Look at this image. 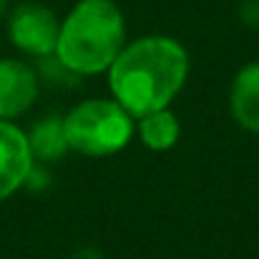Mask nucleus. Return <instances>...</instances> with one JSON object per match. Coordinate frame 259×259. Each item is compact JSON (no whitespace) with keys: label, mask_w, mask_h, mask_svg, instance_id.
<instances>
[{"label":"nucleus","mask_w":259,"mask_h":259,"mask_svg":"<svg viewBox=\"0 0 259 259\" xmlns=\"http://www.w3.org/2000/svg\"><path fill=\"white\" fill-rule=\"evenodd\" d=\"M189 73V56L181 43L166 35H146L123 46L108 68L113 101L141 118L161 111L181 91Z\"/></svg>","instance_id":"obj_1"},{"label":"nucleus","mask_w":259,"mask_h":259,"mask_svg":"<svg viewBox=\"0 0 259 259\" xmlns=\"http://www.w3.org/2000/svg\"><path fill=\"white\" fill-rule=\"evenodd\" d=\"M126 40V20L113 0H78L63 18L56 58L73 73L108 71Z\"/></svg>","instance_id":"obj_2"},{"label":"nucleus","mask_w":259,"mask_h":259,"mask_svg":"<svg viewBox=\"0 0 259 259\" xmlns=\"http://www.w3.org/2000/svg\"><path fill=\"white\" fill-rule=\"evenodd\" d=\"M68 149L83 156H111L121 151L134 136V116L116 101L93 98L78 103L66 118Z\"/></svg>","instance_id":"obj_3"},{"label":"nucleus","mask_w":259,"mask_h":259,"mask_svg":"<svg viewBox=\"0 0 259 259\" xmlns=\"http://www.w3.org/2000/svg\"><path fill=\"white\" fill-rule=\"evenodd\" d=\"M5 20H8V38L18 51L35 58H46L56 53L61 20L48 5L23 0L8 10Z\"/></svg>","instance_id":"obj_4"},{"label":"nucleus","mask_w":259,"mask_h":259,"mask_svg":"<svg viewBox=\"0 0 259 259\" xmlns=\"http://www.w3.org/2000/svg\"><path fill=\"white\" fill-rule=\"evenodd\" d=\"M33 164L35 159L25 131H20L13 121L0 118V201L25 186Z\"/></svg>","instance_id":"obj_5"},{"label":"nucleus","mask_w":259,"mask_h":259,"mask_svg":"<svg viewBox=\"0 0 259 259\" xmlns=\"http://www.w3.org/2000/svg\"><path fill=\"white\" fill-rule=\"evenodd\" d=\"M38 98L35 71L18 58H0V118L23 116Z\"/></svg>","instance_id":"obj_6"},{"label":"nucleus","mask_w":259,"mask_h":259,"mask_svg":"<svg viewBox=\"0 0 259 259\" xmlns=\"http://www.w3.org/2000/svg\"><path fill=\"white\" fill-rule=\"evenodd\" d=\"M229 108L239 126L259 134V63L244 66L229 91Z\"/></svg>","instance_id":"obj_7"},{"label":"nucleus","mask_w":259,"mask_h":259,"mask_svg":"<svg viewBox=\"0 0 259 259\" xmlns=\"http://www.w3.org/2000/svg\"><path fill=\"white\" fill-rule=\"evenodd\" d=\"M25 136H28V144H30V151H33L35 161H58L68 151L63 118L56 116V113H48V116L38 118Z\"/></svg>","instance_id":"obj_8"},{"label":"nucleus","mask_w":259,"mask_h":259,"mask_svg":"<svg viewBox=\"0 0 259 259\" xmlns=\"http://www.w3.org/2000/svg\"><path fill=\"white\" fill-rule=\"evenodd\" d=\"M179 121L171 111L161 108L139 118V136L154 151H166L179 141Z\"/></svg>","instance_id":"obj_9"},{"label":"nucleus","mask_w":259,"mask_h":259,"mask_svg":"<svg viewBox=\"0 0 259 259\" xmlns=\"http://www.w3.org/2000/svg\"><path fill=\"white\" fill-rule=\"evenodd\" d=\"M239 18L252 25V28H259V0H242L239 5Z\"/></svg>","instance_id":"obj_10"},{"label":"nucleus","mask_w":259,"mask_h":259,"mask_svg":"<svg viewBox=\"0 0 259 259\" xmlns=\"http://www.w3.org/2000/svg\"><path fill=\"white\" fill-rule=\"evenodd\" d=\"M73 259H103V257H101V252H96V249H83V252L73 254Z\"/></svg>","instance_id":"obj_11"},{"label":"nucleus","mask_w":259,"mask_h":259,"mask_svg":"<svg viewBox=\"0 0 259 259\" xmlns=\"http://www.w3.org/2000/svg\"><path fill=\"white\" fill-rule=\"evenodd\" d=\"M8 10H10V0H0V20L8 15Z\"/></svg>","instance_id":"obj_12"}]
</instances>
